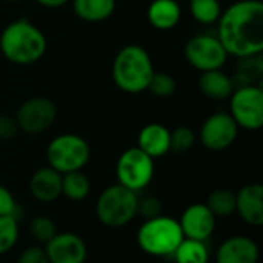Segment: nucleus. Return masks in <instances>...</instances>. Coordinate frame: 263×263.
Returning <instances> with one entry per match:
<instances>
[{
    "instance_id": "nucleus-27",
    "label": "nucleus",
    "mask_w": 263,
    "mask_h": 263,
    "mask_svg": "<svg viewBox=\"0 0 263 263\" xmlns=\"http://www.w3.org/2000/svg\"><path fill=\"white\" fill-rule=\"evenodd\" d=\"M176 89H177V82L171 74L154 72L146 91H149L153 96H156L159 99H166V97H171L176 92Z\"/></svg>"
},
{
    "instance_id": "nucleus-29",
    "label": "nucleus",
    "mask_w": 263,
    "mask_h": 263,
    "mask_svg": "<svg viewBox=\"0 0 263 263\" xmlns=\"http://www.w3.org/2000/svg\"><path fill=\"white\" fill-rule=\"evenodd\" d=\"M162 214H163V203H162L160 199H157L154 196H148V197L139 199L137 216H140L143 220H149V219L159 217Z\"/></svg>"
},
{
    "instance_id": "nucleus-16",
    "label": "nucleus",
    "mask_w": 263,
    "mask_h": 263,
    "mask_svg": "<svg viewBox=\"0 0 263 263\" xmlns=\"http://www.w3.org/2000/svg\"><path fill=\"white\" fill-rule=\"evenodd\" d=\"M32 197L42 203H51L62 196V174L51 166L39 168L29 179Z\"/></svg>"
},
{
    "instance_id": "nucleus-30",
    "label": "nucleus",
    "mask_w": 263,
    "mask_h": 263,
    "mask_svg": "<svg viewBox=\"0 0 263 263\" xmlns=\"http://www.w3.org/2000/svg\"><path fill=\"white\" fill-rule=\"evenodd\" d=\"M17 263H49V260L42 245H32L20 253Z\"/></svg>"
},
{
    "instance_id": "nucleus-4",
    "label": "nucleus",
    "mask_w": 263,
    "mask_h": 263,
    "mask_svg": "<svg viewBox=\"0 0 263 263\" xmlns=\"http://www.w3.org/2000/svg\"><path fill=\"white\" fill-rule=\"evenodd\" d=\"M183 239L179 220L165 214L143 220L137 231V243L140 250L153 257L173 256Z\"/></svg>"
},
{
    "instance_id": "nucleus-1",
    "label": "nucleus",
    "mask_w": 263,
    "mask_h": 263,
    "mask_svg": "<svg viewBox=\"0 0 263 263\" xmlns=\"http://www.w3.org/2000/svg\"><path fill=\"white\" fill-rule=\"evenodd\" d=\"M217 39L228 55L248 59L263 51V3L239 0L222 11L217 20Z\"/></svg>"
},
{
    "instance_id": "nucleus-14",
    "label": "nucleus",
    "mask_w": 263,
    "mask_h": 263,
    "mask_svg": "<svg viewBox=\"0 0 263 263\" xmlns=\"http://www.w3.org/2000/svg\"><path fill=\"white\" fill-rule=\"evenodd\" d=\"M259 247L248 236H233L220 243L216 253V263H257Z\"/></svg>"
},
{
    "instance_id": "nucleus-13",
    "label": "nucleus",
    "mask_w": 263,
    "mask_h": 263,
    "mask_svg": "<svg viewBox=\"0 0 263 263\" xmlns=\"http://www.w3.org/2000/svg\"><path fill=\"white\" fill-rule=\"evenodd\" d=\"M216 222L217 219L205 203H193L182 213L179 225L185 239L205 242L213 236Z\"/></svg>"
},
{
    "instance_id": "nucleus-21",
    "label": "nucleus",
    "mask_w": 263,
    "mask_h": 263,
    "mask_svg": "<svg viewBox=\"0 0 263 263\" xmlns=\"http://www.w3.org/2000/svg\"><path fill=\"white\" fill-rule=\"evenodd\" d=\"M91 182L83 171H72L62 174V196L72 202H80L88 197Z\"/></svg>"
},
{
    "instance_id": "nucleus-19",
    "label": "nucleus",
    "mask_w": 263,
    "mask_h": 263,
    "mask_svg": "<svg viewBox=\"0 0 263 263\" xmlns=\"http://www.w3.org/2000/svg\"><path fill=\"white\" fill-rule=\"evenodd\" d=\"M199 89L210 100L223 102L231 97L234 91V80L222 69L206 71L199 77Z\"/></svg>"
},
{
    "instance_id": "nucleus-25",
    "label": "nucleus",
    "mask_w": 263,
    "mask_h": 263,
    "mask_svg": "<svg viewBox=\"0 0 263 263\" xmlns=\"http://www.w3.org/2000/svg\"><path fill=\"white\" fill-rule=\"evenodd\" d=\"M29 234L37 245L45 247L57 234V225L48 216H35L29 223Z\"/></svg>"
},
{
    "instance_id": "nucleus-20",
    "label": "nucleus",
    "mask_w": 263,
    "mask_h": 263,
    "mask_svg": "<svg viewBox=\"0 0 263 263\" xmlns=\"http://www.w3.org/2000/svg\"><path fill=\"white\" fill-rule=\"evenodd\" d=\"M74 14L88 23L108 20L116 11V0H71Z\"/></svg>"
},
{
    "instance_id": "nucleus-18",
    "label": "nucleus",
    "mask_w": 263,
    "mask_h": 263,
    "mask_svg": "<svg viewBox=\"0 0 263 263\" xmlns=\"http://www.w3.org/2000/svg\"><path fill=\"white\" fill-rule=\"evenodd\" d=\"M146 17L153 28L170 31L179 25L182 18V8L177 0H153L148 6Z\"/></svg>"
},
{
    "instance_id": "nucleus-12",
    "label": "nucleus",
    "mask_w": 263,
    "mask_h": 263,
    "mask_svg": "<svg viewBox=\"0 0 263 263\" xmlns=\"http://www.w3.org/2000/svg\"><path fill=\"white\" fill-rule=\"evenodd\" d=\"M43 248L49 263H85L88 257L85 240L74 233H57Z\"/></svg>"
},
{
    "instance_id": "nucleus-8",
    "label": "nucleus",
    "mask_w": 263,
    "mask_h": 263,
    "mask_svg": "<svg viewBox=\"0 0 263 263\" xmlns=\"http://www.w3.org/2000/svg\"><path fill=\"white\" fill-rule=\"evenodd\" d=\"M116 176L122 186L139 193L145 190L154 177V159L137 146L128 148L117 160Z\"/></svg>"
},
{
    "instance_id": "nucleus-7",
    "label": "nucleus",
    "mask_w": 263,
    "mask_h": 263,
    "mask_svg": "<svg viewBox=\"0 0 263 263\" xmlns=\"http://www.w3.org/2000/svg\"><path fill=\"white\" fill-rule=\"evenodd\" d=\"M230 116L239 128L257 131L263 126V89L260 85H242L233 91Z\"/></svg>"
},
{
    "instance_id": "nucleus-23",
    "label": "nucleus",
    "mask_w": 263,
    "mask_h": 263,
    "mask_svg": "<svg viewBox=\"0 0 263 263\" xmlns=\"http://www.w3.org/2000/svg\"><path fill=\"white\" fill-rule=\"evenodd\" d=\"M216 219H227L236 213V194L231 190H216L208 196L205 203Z\"/></svg>"
},
{
    "instance_id": "nucleus-33",
    "label": "nucleus",
    "mask_w": 263,
    "mask_h": 263,
    "mask_svg": "<svg viewBox=\"0 0 263 263\" xmlns=\"http://www.w3.org/2000/svg\"><path fill=\"white\" fill-rule=\"evenodd\" d=\"M34 2L39 3L40 6H45V8H60L71 0H34Z\"/></svg>"
},
{
    "instance_id": "nucleus-11",
    "label": "nucleus",
    "mask_w": 263,
    "mask_h": 263,
    "mask_svg": "<svg viewBox=\"0 0 263 263\" xmlns=\"http://www.w3.org/2000/svg\"><path fill=\"white\" fill-rule=\"evenodd\" d=\"M200 142L210 151L228 149L239 136V126L230 116V112L211 114L200 128Z\"/></svg>"
},
{
    "instance_id": "nucleus-15",
    "label": "nucleus",
    "mask_w": 263,
    "mask_h": 263,
    "mask_svg": "<svg viewBox=\"0 0 263 263\" xmlns=\"http://www.w3.org/2000/svg\"><path fill=\"white\" fill-rule=\"evenodd\" d=\"M236 213L240 219L254 227L263 225V186L260 183H248L236 194Z\"/></svg>"
},
{
    "instance_id": "nucleus-32",
    "label": "nucleus",
    "mask_w": 263,
    "mask_h": 263,
    "mask_svg": "<svg viewBox=\"0 0 263 263\" xmlns=\"http://www.w3.org/2000/svg\"><path fill=\"white\" fill-rule=\"evenodd\" d=\"M15 213H17V202H15L14 196L11 194V191L6 186L0 185V217H3V216L15 217Z\"/></svg>"
},
{
    "instance_id": "nucleus-28",
    "label": "nucleus",
    "mask_w": 263,
    "mask_h": 263,
    "mask_svg": "<svg viewBox=\"0 0 263 263\" xmlns=\"http://www.w3.org/2000/svg\"><path fill=\"white\" fill-rule=\"evenodd\" d=\"M196 143V134L188 126H179L170 133V151L183 154L188 153Z\"/></svg>"
},
{
    "instance_id": "nucleus-22",
    "label": "nucleus",
    "mask_w": 263,
    "mask_h": 263,
    "mask_svg": "<svg viewBox=\"0 0 263 263\" xmlns=\"http://www.w3.org/2000/svg\"><path fill=\"white\" fill-rule=\"evenodd\" d=\"M173 257L176 263H210V250L202 240L183 239Z\"/></svg>"
},
{
    "instance_id": "nucleus-17",
    "label": "nucleus",
    "mask_w": 263,
    "mask_h": 263,
    "mask_svg": "<svg viewBox=\"0 0 263 263\" xmlns=\"http://www.w3.org/2000/svg\"><path fill=\"white\" fill-rule=\"evenodd\" d=\"M170 129L162 123L145 125L137 136V148L151 159L163 157L170 153Z\"/></svg>"
},
{
    "instance_id": "nucleus-31",
    "label": "nucleus",
    "mask_w": 263,
    "mask_h": 263,
    "mask_svg": "<svg viewBox=\"0 0 263 263\" xmlns=\"http://www.w3.org/2000/svg\"><path fill=\"white\" fill-rule=\"evenodd\" d=\"M18 126H17V122L14 117L5 114V112H0V140L2 142H8V140H12L17 137L18 134Z\"/></svg>"
},
{
    "instance_id": "nucleus-5",
    "label": "nucleus",
    "mask_w": 263,
    "mask_h": 263,
    "mask_svg": "<svg viewBox=\"0 0 263 263\" xmlns=\"http://www.w3.org/2000/svg\"><path fill=\"white\" fill-rule=\"evenodd\" d=\"M139 196L120 183L105 188L96 202V216L106 228H122L137 217Z\"/></svg>"
},
{
    "instance_id": "nucleus-9",
    "label": "nucleus",
    "mask_w": 263,
    "mask_h": 263,
    "mask_svg": "<svg viewBox=\"0 0 263 263\" xmlns=\"http://www.w3.org/2000/svg\"><path fill=\"white\" fill-rule=\"evenodd\" d=\"M185 59L197 71L206 72L222 69L228 59V54L217 35L197 34L186 42Z\"/></svg>"
},
{
    "instance_id": "nucleus-3",
    "label": "nucleus",
    "mask_w": 263,
    "mask_h": 263,
    "mask_svg": "<svg viewBox=\"0 0 263 263\" xmlns=\"http://www.w3.org/2000/svg\"><path fill=\"white\" fill-rule=\"evenodd\" d=\"M154 72L151 55L140 45L123 46L116 54L111 71L116 86L128 94L146 91Z\"/></svg>"
},
{
    "instance_id": "nucleus-10",
    "label": "nucleus",
    "mask_w": 263,
    "mask_h": 263,
    "mask_svg": "<svg viewBox=\"0 0 263 263\" xmlns=\"http://www.w3.org/2000/svg\"><path fill=\"white\" fill-rule=\"evenodd\" d=\"M55 119L57 106L48 97H31L25 100L15 114L18 129L29 136H37L48 131Z\"/></svg>"
},
{
    "instance_id": "nucleus-35",
    "label": "nucleus",
    "mask_w": 263,
    "mask_h": 263,
    "mask_svg": "<svg viewBox=\"0 0 263 263\" xmlns=\"http://www.w3.org/2000/svg\"><path fill=\"white\" fill-rule=\"evenodd\" d=\"M219 2H222V0H219Z\"/></svg>"
},
{
    "instance_id": "nucleus-26",
    "label": "nucleus",
    "mask_w": 263,
    "mask_h": 263,
    "mask_svg": "<svg viewBox=\"0 0 263 263\" xmlns=\"http://www.w3.org/2000/svg\"><path fill=\"white\" fill-rule=\"evenodd\" d=\"M18 240V222L15 217H0V256L9 253Z\"/></svg>"
},
{
    "instance_id": "nucleus-6",
    "label": "nucleus",
    "mask_w": 263,
    "mask_h": 263,
    "mask_svg": "<svg viewBox=\"0 0 263 263\" xmlns=\"http://www.w3.org/2000/svg\"><path fill=\"white\" fill-rule=\"evenodd\" d=\"M91 157L88 142L77 134H60L54 137L46 148L48 166L60 174L82 171Z\"/></svg>"
},
{
    "instance_id": "nucleus-24",
    "label": "nucleus",
    "mask_w": 263,
    "mask_h": 263,
    "mask_svg": "<svg viewBox=\"0 0 263 263\" xmlns=\"http://www.w3.org/2000/svg\"><path fill=\"white\" fill-rule=\"evenodd\" d=\"M190 11L199 23L213 25L222 14V5L219 0H190Z\"/></svg>"
},
{
    "instance_id": "nucleus-34",
    "label": "nucleus",
    "mask_w": 263,
    "mask_h": 263,
    "mask_svg": "<svg viewBox=\"0 0 263 263\" xmlns=\"http://www.w3.org/2000/svg\"><path fill=\"white\" fill-rule=\"evenodd\" d=\"M8 2H11V3H15V2H20V0H8Z\"/></svg>"
},
{
    "instance_id": "nucleus-2",
    "label": "nucleus",
    "mask_w": 263,
    "mask_h": 263,
    "mask_svg": "<svg viewBox=\"0 0 263 263\" xmlns=\"http://www.w3.org/2000/svg\"><path fill=\"white\" fill-rule=\"evenodd\" d=\"M48 48V42L42 29L26 18L8 23L0 34V52L3 57L20 66L39 62Z\"/></svg>"
}]
</instances>
